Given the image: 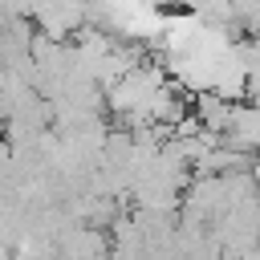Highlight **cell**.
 <instances>
[{"mask_svg": "<svg viewBox=\"0 0 260 260\" xmlns=\"http://www.w3.org/2000/svg\"><path fill=\"white\" fill-rule=\"evenodd\" d=\"M232 146H240V150H260V102H248V106H236V114H232V126H228V134H223Z\"/></svg>", "mask_w": 260, "mask_h": 260, "instance_id": "obj_1", "label": "cell"}, {"mask_svg": "<svg viewBox=\"0 0 260 260\" xmlns=\"http://www.w3.org/2000/svg\"><path fill=\"white\" fill-rule=\"evenodd\" d=\"M195 114H199V122H203L207 130L228 134L236 106H232V98H223V93H215V89H203V93H195Z\"/></svg>", "mask_w": 260, "mask_h": 260, "instance_id": "obj_2", "label": "cell"}, {"mask_svg": "<svg viewBox=\"0 0 260 260\" xmlns=\"http://www.w3.org/2000/svg\"><path fill=\"white\" fill-rule=\"evenodd\" d=\"M252 175H256V183H260V158H256V162H252Z\"/></svg>", "mask_w": 260, "mask_h": 260, "instance_id": "obj_3", "label": "cell"}, {"mask_svg": "<svg viewBox=\"0 0 260 260\" xmlns=\"http://www.w3.org/2000/svg\"><path fill=\"white\" fill-rule=\"evenodd\" d=\"M150 4H162V8H167V4H175V0H150Z\"/></svg>", "mask_w": 260, "mask_h": 260, "instance_id": "obj_4", "label": "cell"}, {"mask_svg": "<svg viewBox=\"0 0 260 260\" xmlns=\"http://www.w3.org/2000/svg\"><path fill=\"white\" fill-rule=\"evenodd\" d=\"M252 37H256V41H260V28H256V32H252Z\"/></svg>", "mask_w": 260, "mask_h": 260, "instance_id": "obj_5", "label": "cell"}]
</instances>
